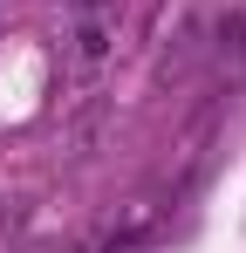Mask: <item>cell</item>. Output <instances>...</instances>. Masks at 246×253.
I'll list each match as a JSON object with an SVG mask.
<instances>
[{"label": "cell", "mask_w": 246, "mask_h": 253, "mask_svg": "<svg viewBox=\"0 0 246 253\" xmlns=\"http://www.w3.org/2000/svg\"><path fill=\"white\" fill-rule=\"evenodd\" d=\"M103 48H110V35H103V28L89 21V28L76 35V55H82V62H103Z\"/></svg>", "instance_id": "obj_1"}, {"label": "cell", "mask_w": 246, "mask_h": 253, "mask_svg": "<svg viewBox=\"0 0 246 253\" xmlns=\"http://www.w3.org/2000/svg\"><path fill=\"white\" fill-rule=\"evenodd\" d=\"M76 7H103V0H76Z\"/></svg>", "instance_id": "obj_2"}]
</instances>
